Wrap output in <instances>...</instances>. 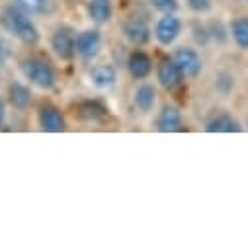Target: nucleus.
Returning a JSON list of instances; mask_svg holds the SVG:
<instances>
[{"instance_id": "nucleus-1", "label": "nucleus", "mask_w": 248, "mask_h": 248, "mask_svg": "<svg viewBox=\"0 0 248 248\" xmlns=\"http://www.w3.org/2000/svg\"><path fill=\"white\" fill-rule=\"evenodd\" d=\"M2 24L10 33H14L26 45H35L39 39V31H37L35 24L28 18L26 10H22V8L8 6L2 12Z\"/></svg>"}, {"instance_id": "nucleus-2", "label": "nucleus", "mask_w": 248, "mask_h": 248, "mask_svg": "<svg viewBox=\"0 0 248 248\" xmlns=\"http://www.w3.org/2000/svg\"><path fill=\"white\" fill-rule=\"evenodd\" d=\"M22 73L33 86H37L41 90H51L55 86V80H57L55 69L45 59H39V57L24 59L22 61Z\"/></svg>"}, {"instance_id": "nucleus-3", "label": "nucleus", "mask_w": 248, "mask_h": 248, "mask_svg": "<svg viewBox=\"0 0 248 248\" xmlns=\"http://www.w3.org/2000/svg\"><path fill=\"white\" fill-rule=\"evenodd\" d=\"M172 59L176 61V65L180 67V71H182L184 77L194 78V77H198L202 73V67H203L202 57L192 47H180V49H176V53H174Z\"/></svg>"}, {"instance_id": "nucleus-4", "label": "nucleus", "mask_w": 248, "mask_h": 248, "mask_svg": "<svg viewBox=\"0 0 248 248\" xmlns=\"http://www.w3.org/2000/svg\"><path fill=\"white\" fill-rule=\"evenodd\" d=\"M37 121H39V127L47 133H61L67 129V121H65L63 111L53 104L41 106V109L37 113Z\"/></svg>"}, {"instance_id": "nucleus-5", "label": "nucleus", "mask_w": 248, "mask_h": 248, "mask_svg": "<svg viewBox=\"0 0 248 248\" xmlns=\"http://www.w3.org/2000/svg\"><path fill=\"white\" fill-rule=\"evenodd\" d=\"M180 31H182V22H180V18H176L174 14H164V16L158 20L156 28H155V35H156L158 43H160V45H166V47L172 45V43L178 39Z\"/></svg>"}, {"instance_id": "nucleus-6", "label": "nucleus", "mask_w": 248, "mask_h": 248, "mask_svg": "<svg viewBox=\"0 0 248 248\" xmlns=\"http://www.w3.org/2000/svg\"><path fill=\"white\" fill-rule=\"evenodd\" d=\"M156 77H158L160 86L166 88V90H176L182 84V78H184V75H182V71L176 65L174 59H162L160 61V65L156 69Z\"/></svg>"}, {"instance_id": "nucleus-7", "label": "nucleus", "mask_w": 248, "mask_h": 248, "mask_svg": "<svg viewBox=\"0 0 248 248\" xmlns=\"http://www.w3.org/2000/svg\"><path fill=\"white\" fill-rule=\"evenodd\" d=\"M75 39H77V37L73 35L71 30H67V28L57 30V31L53 33V37H51V47H53L55 55H57L59 59H63V61L73 59V55L77 53V49H75Z\"/></svg>"}, {"instance_id": "nucleus-8", "label": "nucleus", "mask_w": 248, "mask_h": 248, "mask_svg": "<svg viewBox=\"0 0 248 248\" xmlns=\"http://www.w3.org/2000/svg\"><path fill=\"white\" fill-rule=\"evenodd\" d=\"M100 47H102V35L96 30H86V31L78 33L77 39H75V49L84 59L96 57L98 51H100Z\"/></svg>"}, {"instance_id": "nucleus-9", "label": "nucleus", "mask_w": 248, "mask_h": 248, "mask_svg": "<svg viewBox=\"0 0 248 248\" xmlns=\"http://www.w3.org/2000/svg\"><path fill=\"white\" fill-rule=\"evenodd\" d=\"M123 33L137 47L147 45L151 39V28L147 26V22L143 18H129L125 22V26H123Z\"/></svg>"}, {"instance_id": "nucleus-10", "label": "nucleus", "mask_w": 248, "mask_h": 248, "mask_svg": "<svg viewBox=\"0 0 248 248\" xmlns=\"http://www.w3.org/2000/svg\"><path fill=\"white\" fill-rule=\"evenodd\" d=\"M127 71L133 78L143 80L153 73V61L145 51H133L127 59Z\"/></svg>"}, {"instance_id": "nucleus-11", "label": "nucleus", "mask_w": 248, "mask_h": 248, "mask_svg": "<svg viewBox=\"0 0 248 248\" xmlns=\"http://www.w3.org/2000/svg\"><path fill=\"white\" fill-rule=\"evenodd\" d=\"M180 127H182V113L178 111V108H174V106L162 108V111L158 113V119H156V129L162 133H174Z\"/></svg>"}, {"instance_id": "nucleus-12", "label": "nucleus", "mask_w": 248, "mask_h": 248, "mask_svg": "<svg viewBox=\"0 0 248 248\" xmlns=\"http://www.w3.org/2000/svg\"><path fill=\"white\" fill-rule=\"evenodd\" d=\"M209 133H238L240 131V123L229 115V113H221V115H215L213 119L207 121V127H205Z\"/></svg>"}, {"instance_id": "nucleus-13", "label": "nucleus", "mask_w": 248, "mask_h": 248, "mask_svg": "<svg viewBox=\"0 0 248 248\" xmlns=\"http://www.w3.org/2000/svg\"><path fill=\"white\" fill-rule=\"evenodd\" d=\"M88 16L94 24H108L113 16L111 0H88Z\"/></svg>"}, {"instance_id": "nucleus-14", "label": "nucleus", "mask_w": 248, "mask_h": 248, "mask_svg": "<svg viewBox=\"0 0 248 248\" xmlns=\"http://www.w3.org/2000/svg\"><path fill=\"white\" fill-rule=\"evenodd\" d=\"M90 78H92V84L98 86V88H109L115 84L117 80V73L111 65H96L92 71H90Z\"/></svg>"}, {"instance_id": "nucleus-15", "label": "nucleus", "mask_w": 248, "mask_h": 248, "mask_svg": "<svg viewBox=\"0 0 248 248\" xmlns=\"http://www.w3.org/2000/svg\"><path fill=\"white\" fill-rule=\"evenodd\" d=\"M133 102H135L137 109H141L143 113H149V111L155 108V102H156V90H155V86H151V84H141V86L135 90Z\"/></svg>"}, {"instance_id": "nucleus-16", "label": "nucleus", "mask_w": 248, "mask_h": 248, "mask_svg": "<svg viewBox=\"0 0 248 248\" xmlns=\"http://www.w3.org/2000/svg\"><path fill=\"white\" fill-rule=\"evenodd\" d=\"M8 98H10V104L16 108V109H26L30 104H31V92L26 84L22 82H14L10 84L8 88Z\"/></svg>"}, {"instance_id": "nucleus-17", "label": "nucleus", "mask_w": 248, "mask_h": 248, "mask_svg": "<svg viewBox=\"0 0 248 248\" xmlns=\"http://www.w3.org/2000/svg\"><path fill=\"white\" fill-rule=\"evenodd\" d=\"M78 115L86 121H98L108 115V109L100 102H82L78 106Z\"/></svg>"}, {"instance_id": "nucleus-18", "label": "nucleus", "mask_w": 248, "mask_h": 248, "mask_svg": "<svg viewBox=\"0 0 248 248\" xmlns=\"http://www.w3.org/2000/svg\"><path fill=\"white\" fill-rule=\"evenodd\" d=\"M231 35L240 49H248V18H236L231 26Z\"/></svg>"}, {"instance_id": "nucleus-19", "label": "nucleus", "mask_w": 248, "mask_h": 248, "mask_svg": "<svg viewBox=\"0 0 248 248\" xmlns=\"http://www.w3.org/2000/svg\"><path fill=\"white\" fill-rule=\"evenodd\" d=\"M151 4L162 14H174L178 10V0H151Z\"/></svg>"}, {"instance_id": "nucleus-20", "label": "nucleus", "mask_w": 248, "mask_h": 248, "mask_svg": "<svg viewBox=\"0 0 248 248\" xmlns=\"http://www.w3.org/2000/svg\"><path fill=\"white\" fill-rule=\"evenodd\" d=\"M16 2L26 12H41L47 4V0H16Z\"/></svg>"}, {"instance_id": "nucleus-21", "label": "nucleus", "mask_w": 248, "mask_h": 248, "mask_svg": "<svg viewBox=\"0 0 248 248\" xmlns=\"http://www.w3.org/2000/svg\"><path fill=\"white\" fill-rule=\"evenodd\" d=\"M188 8L198 14H205L211 10V0H188Z\"/></svg>"}, {"instance_id": "nucleus-22", "label": "nucleus", "mask_w": 248, "mask_h": 248, "mask_svg": "<svg viewBox=\"0 0 248 248\" xmlns=\"http://www.w3.org/2000/svg\"><path fill=\"white\" fill-rule=\"evenodd\" d=\"M2 123H4V104L0 102V127H2Z\"/></svg>"}, {"instance_id": "nucleus-23", "label": "nucleus", "mask_w": 248, "mask_h": 248, "mask_svg": "<svg viewBox=\"0 0 248 248\" xmlns=\"http://www.w3.org/2000/svg\"><path fill=\"white\" fill-rule=\"evenodd\" d=\"M0 59H2V43H0Z\"/></svg>"}]
</instances>
